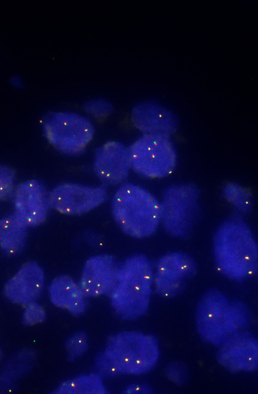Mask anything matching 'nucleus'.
Returning <instances> with one entry per match:
<instances>
[{
	"instance_id": "39448f33",
	"label": "nucleus",
	"mask_w": 258,
	"mask_h": 394,
	"mask_svg": "<svg viewBox=\"0 0 258 394\" xmlns=\"http://www.w3.org/2000/svg\"><path fill=\"white\" fill-rule=\"evenodd\" d=\"M103 352L121 374L131 375H140L150 371L159 356L156 338L135 331L110 336Z\"/></svg>"
},
{
	"instance_id": "9b49d317",
	"label": "nucleus",
	"mask_w": 258,
	"mask_h": 394,
	"mask_svg": "<svg viewBox=\"0 0 258 394\" xmlns=\"http://www.w3.org/2000/svg\"><path fill=\"white\" fill-rule=\"evenodd\" d=\"M44 185L37 180H29L19 184L14 193V214L27 226L43 223L50 207Z\"/></svg>"
},
{
	"instance_id": "dca6fc26",
	"label": "nucleus",
	"mask_w": 258,
	"mask_h": 394,
	"mask_svg": "<svg viewBox=\"0 0 258 394\" xmlns=\"http://www.w3.org/2000/svg\"><path fill=\"white\" fill-rule=\"evenodd\" d=\"M134 126L144 134L168 136L175 131L177 121L173 114L155 103L148 102L136 106L132 113Z\"/></svg>"
},
{
	"instance_id": "b1692460",
	"label": "nucleus",
	"mask_w": 258,
	"mask_h": 394,
	"mask_svg": "<svg viewBox=\"0 0 258 394\" xmlns=\"http://www.w3.org/2000/svg\"><path fill=\"white\" fill-rule=\"evenodd\" d=\"M87 112L98 120H102L109 115L112 107L110 104L102 100H91L84 105Z\"/></svg>"
},
{
	"instance_id": "6ab92c4d",
	"label": "nucleus",
	"mask_w": 258,
	"mask_h": 394,
	"mask_svg": "<svg viewBox=\"0 0 258 394\" xmlns=\"http://www.w3.org/2000/svg\"><path fill=\"white\" fill-rule=\"evenodd\" d=\"M53 393L105 394L107 390L98 373L81 376L62 382Z\"/></svg>"
},
{
	"instance_id": "f03ea898",
	"label": "nucleus",
	"mask_w": 258,
	"mask_h": 394,
	"mask_svg": "<svg viewBox=\"0 0 258 394\" xmlns=\"http://www.w3.org/2000/svg\"><path fill=\"white\" fill-rule=\"evenodd\" d=\"M153 281V269L143 255H134L120 265L116 282L109 294L115 313L125 320H135L148 310Z\"/></svg>"
},
{
	"instance_id": "a211bd4d",
	"label": "nucleus",
	"mask_w": 258,
	"mask_h": 394,
	"mask_svg": "<svg viewBox=\"0 0 258 394\" xmlns=\"http://www.w3.org/2000/svg\"><path fill=\"white\" fill-rule=\"evenodd\" d=\"M27 227L15 214L0 220V247L6 254L15 255L23 249Z\"/></svg>"
},
{
	"instance_id": "20e7f679",
	"label": "nucleus",
	"mask_w": 258,
	"mask_h": 394,
	"mask_svg": "<svg viewBox=\"0 0 258 394\" xmlns=\"http://www.w3.org/2000/svg\"><path fill=\"white\" fill-rule=\"evenodd\" d=\"M248 313L241 303H230L219 291L207 292L199 302L196 312L198 331L208 342L219 346L240 331L248 322Z\"/></svg>"
},
{
	"instance_id": "1a4fd4ad",
	"label": "nucleus",
	"mask_w": 258,
	"mask_h": 394,
	"mask_svg": "<svg viewBox=\"0 0 258 394\" xmlns=\"http://www.w3.org/2000/svg\"><path fill=\"white\" fill-rule=\"evenodd\" d=\"M104 185L90 187L75 183H63L55 187L48 195L50 206L69 215L85 214L103 203L107 198Z\"/></svg>"
},
{
	"instance_id": "c85d7f7f",
	"label": "nucleus",
	"mask_w": 258,
	"mask_h": 394,
	"mask_svg": "<svg viewBox=\"0 0 258 394\" xmlns=\"http://www.w3.org/2000/svg\"><path fill=\"white\" fill-rule=\"evenodd\" d=\"M1 355H2V354H1V350H0V360H1Z\"/></svg>"
},
{
	"instance_id": "0eeeda50",
	"label": "nucleus",
	"mask_w": 258,
	"mask_h": 394,
	"mask_svg": "<svg viewBox=\"0 0 258 394\" xmlns=\"http://www.w3.org/2000/svg\"><path fill=\"white\" fill-rule=\"evenodd\" d=\"M199 192L193 185H181L167 189L160 208V221L170 235L185 238L192 232L200 217Z\"/></svg>"
},
{
	"instance_id": "412c9836",
	"label": "nucleus",
	"mask_w": 258,
	"mask_h": 394,
	"mask_svg": "<svg viewBox=\"0 0 258 394\" xmlns=\"http://www.w3.org/2000/svg\"><path fill=\"white\" fill-rule=\"evenodd\" d=\"M65 347L68 355V360L73 361L81 356L88 349V343L86 333L82 331L75 333L67 340Z\"/></svg>"
},
{
	"instance_id": "4468645a",
	"label": "nucleus",
	"mask_w": 258,
	"mask_h": 394,
	"mask_svg": "<svg viewBox=\"0 0 258 394\" xmlns=\"http://www.w3.org/2000/svg\"><path fill=\"white\" fill-rule=\"evenodd\" d=\"M131 168L128 147L119 142H107L95 151L94 171L105 186L123 182Z\"/></svg>"
},
{
	"instance_id": "f257e3e1",
	"label": "nucleus",
	"mask_w": 258,
	"mask_h": 394,
	"mask_svg": "<svg viewBox=\"0 0 258 394\" xmlns=\"http://www.w3.org/2000/svg\"><path fill=\"white\" fill-rule=\"evenodd\" d=\"M214 249L219 269L229 278L242 280L257 271V244L241 218L233 216L222 224L214 236Z\"/></svg>"
},
{
	"instance_id": "a878e982",
	"label": "nucleus",
	"mask_w": 258,
	"mask_h": 394,
	"mask_svg": "<svg viewBox=\"0 0 258 394\" xmlns=\"http://www.w3.org/2000/svg\"><path fill=\"white\" fill-rule=\"evenodd\" d=\"M166 375L170 379L177 384H181L186 378V370L185 366L181 363H172L166 369Z\"/></svg>"
},
{
	"instance_id": "7ed1b4c3",
	"label": "nucleus",
	"mask_w": 258,
	"mask_h": 394,
	"mask_svg": "<svg viewBox=\"0 0 258 394\" xmlns=\"http://www.w3.org/2000/svg\"><path fill=\"white\" fill-rule=\"evenodd\" d=\"M112 213L121 229L136 238L151 235L160 222V204L148 191L132 183L123 184L116 192Z\"/></svg>"
},
{
	"instance_id": "5701e85b",
	"label": "nucleus",
	"mask_w": 258,
	"mask_h": 394,
	"mask_svg": "<svg viewBox=\"0 0 258 394\" xmlns=\"http://www.w3.org/2000/svg\"><path fill=\"white\" fill-rule=\"evenodd\" d=\"M23 314V323L26 325L33 326L41 323L46 318L45 311L43 308L35 301L27 304Z\"/></svg>"
},
{
	"instance_id": "cd10ccee",
	"label": "nucleus",
	"mask_w": 258,
	"mask_h": 394,
	"mask_svg": "<svg viewBox=\"0 0 258 394\" xmlns=\"http://www.w3.org/2000/svg\"><path fill=\"white\" fill-rule=\"evenodd\" d=\"M13 84H15L16 86H21V85L22 84V82H21L20 80L17 77H15V78L13 79L12 80Z\"/></svg>"
},
{
	"instance_id": "f3484780",
	"label": "nucleus",
	"mask_w": 258,
	"mask_h": 394,
	"mask_svg": "<svg viewBox=\"0 0 258 394\" xmlns=\"http://www.w3.org/2000/svg\"><path fill=\"white\" fill-rule=\"evenodd\" d=\"M49 292L51 301L55 306L67 310L74 316L83 314L86 310V297L79 284L68 275L55 278L49 286Z\"/></svg>"
},
{
	"instance_id": "2eb2a0df",
	"label": "nucleus",
	"mask_w": 258,
	"mask_h": 394,
	"mask_svg": "<svg viewBox=\"0 0 258 394\" xmlns=\"http://www.w3.org/2000/svg\"><path fill=\"white\" fill-rule=\"evenodd\" d=\"M44 280V272L40 266L34 262H26L6 283L4 294L12 303L25 307L39 298Z\"/></svg>"
},
{
	"instance_id": "423d86ee",
	"label": "nucleus",
	"mask_w": 258,
	"mask_h": 394,
	"mask_svg": "<svg viewBox=\"0 0 258 394\" xmlns=\"http://www.w3.org/2000/svg\"><path fill=\"white\" fill-rule=\"evenodd\" d=\"M131 168L150 178H162L174 170L176 155L168 136L144 134L128 147Z\"/></svg>"
},
{
	"instance_id": "f8f14e48",
	"label": "nucleus",
	"mask_w": 258,
	"mask_h": 394,
	"mask_svg": "<svg viewBox=\"0 0 258 394\" xmlns=\"http://www.w3.org/2000/svg\"><path fill=\"white\" fill-rule=\"evenodd\" d=\"M217 358L230 371H254L258 366L257 341L247 332H236L221 343Z\"/></svg>"
},
{
	"instance_id": "9d476101",
	"label": "nucleus",
	"mask_w": 258,
	"mask_h": 394,
	"mask_svg": "<svg viewBox=\"0 0 258 394\" xmlns=\"http://www.w3.org/2000/svg\"><path fill=\"white\" fill-rule=\"evenodd\" d=\"M196 265L189 256L173 253L162 257L157 265L155 276L156 292L166 298L174 297L195 273Z\"/></svg>"
},
{
	"instance_id": "6e6552de",
	"label": "nucleus",
	"mask_w": 258,
	"mask_h": 394,
	"mask_svg": "<svg viewBox=\"0 0 258 394\" xmlns=\"http://www.w3.org/2000/svg\"><path fill=\"white\" fill-rule=\"evenodd\" d=\"M44 134L55 149L68 155L82 152L92 140L94 129L86 118L69 112H51L42 122Z\"/></svg>"
},
{
	"instance_id": "4be33fe9",
	"label": "nucleus",
	"mask_w": 258,
	"mask_h": 394,
	"mask_svg": "<svg viewBox=\"0 0 258 394\" xmlns=\"http://www.w3.org/2000/svg\"><path fill=\"white\" fill-rule=\"evenodd\" d=\"M15 175L13 168L0 165V201L8 200L14 195Z\"/></svg>"
},
{
	"instance_id": "ddd939ff",
	"label": "nucleus",
	"mask_w": 258,
	"mask_h": 394,
	"mask_svg": "<svg viewBox=\"0 0 258 394\" xmlns=\"http://www.w3.org/2000/svg\"><path fill=\"white\" fill-rule=\"evenodd\" d=\"M119 265L109 255L89 258L86 262L79 283L86 297L109 294L116 282Z\"/></svg>"
},
{
	"instance_id": "bb28decb",
	"label": "nucleus",
	"mask_w": 258,
	"mask_h": 394,
	"mask_svg": "<svg viewBox=\"0 0 258 394\" xmlns=\"http://www.w3.org/2000/svg\"><path fill=\"white\" fill-rule=\"evenodd\" d=\"M152 392V389L149 386L146 385L132 384L125 388L123 392V393H151Z\"/></svg>"
},
{
	"instance_id": "393cba45",
	"label": "nucleus",
	"mask_w": 258,
	"mask_h": 394,
	"mask_svg": "<svg viewBox=\"0 0 258 394\" xmlns=\"http://www.w3.org/2000/svg\"><path fill=\"white\" fill-rule=\"evenodd\" d=\"M95 366L101 377H114L121 373L104 352L99 354L95 359Z\"/></svg>"
},
{
	"instance_id": "aec40b11",
	"label": "nucleus",
	"mask_w": 258,
	"mask_h": 394,
	"mask_svg": "<svg viewBox=\"0 0 258 394\" xmlns=\"http://www.w3.org/2000/svg\"><path fill=\"white\" fill-rule=\"evenodd\" d=\"M224 193L227 200L241 211L246 212L251 207V195L246 189L233 184L227 185Z\"/></svg>"
}]
</instances>
